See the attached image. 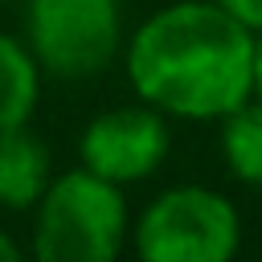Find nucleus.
<instances>
[{"label": "nucleus", "instance_id": "1", "mask_svg": "<svg viewBox=\"0 0 262 262\" xmlns=\"http://www.w3.org/2000/svg\"><path fill=\"white\" fill-rule=\"evenodd\" d=\"M139 102L168 119L221 123L254 98V33L217 0H180L151 12L123 45Z\"/></svg>", "mask_w": 262, "mask_h": 262}, {"label": "nucleus", "instance_id": "2", "mask_svg": "<svg viewBox=\"0 0 262 262\" xmlns=\"http://www.w3.org/2000/svg\"><path fill=\"white\" fill-rule=\"evenodd\" d=\"M33 209V254L41 262H111L131 237L123 184L102 180L90 168L53 176Z\"/></svg>", "mask_w": 262, "mask_h": 262}, {"label": "nucleus", "instance_id": "3", "mask_svg": "<svg viewBox=\"0 0 262 262\" xmlns=\"http://www.w3.org/2000/svg\"><path fill=\"white\" fill-rule=\"evenodd\" d=\"M131 242L143 262H229L242 246V217L217 188L176 184L147 201Z\"/></svg>", "mask_w": 262, "mask_h": 262}, {"label": "nucleus", "instance_id": "4", "mask_svg": "<svg viewBox=\"0 0 262 262\" xmlns=\"http://www.w3.org/2000/svg\"><path fill=\"white\" fill-rule=\"evenodd\" d=\"M25 45L53 78H94L123 49L119 0H25Z\"/></svg>", "mask_w": 262, "mask_h": 262}, {"label": "nucleus", "instance_id": "5", "mask_svg": "<svg viewBox=\"0 0 262 262\" xmlns=\"http://www.w3.org/2000/svg\"><path fill=\"white\" fill-rule=\"evenodd\" d=\"M172 147L168 135V115L147 106V102H131V106H111L102 115H94L78 139V156L82 168L98 172L102 180L115 184H135L147 180L164 156Z\"/></svg>", "mask_w": 262, "mask_h": 262}, {"label": "nucleus", "instance_id": "6", "mask_svg": "<svg viewBox=\"0 0 262 262\" xmlns=\"http://www.w3.org/2000/svg\"><path fill=\"white\" fill-rule=\"evenodd\" d=\"M49 180V147L29 131V123L0 127V209H33Z\"/></svg>", "mask_w": 262, "mask_h": 262}, {"label": "nucleus", "instance_id": "7", "mask_svg": "<svg viewBox=\"0 0 262 262\" xmlns=\"http://www.w3.org/2000/svg\"><path fill=\"white\" fill-rule=\"evenodd\" d=\"M41 98V66L33 49L0 33V127L29 123Z\"/></svg>", "mask_w": 262, "mask_h": 262}, {"label": "nucleus", "instance_id": "8", "mask_svg": "<svg viewBox=\"0 0 262 262\" xmlns=\"http://www.w3.org/2000/svg\"><path fill=\"white\" fill-rule=\"evenodd\" d=\"M221 156L233 180L262 188V102L246 98L221 119Z\"/></svg>", "mask_w": 262, "mask_h": 262}, {"label": "nucleus", "instance_id": "9", "mask_svg": "<svg viewBox=\"0 0 262 262\" xmlns=\"http://www.w3.org/2000/svg\"><path fill=\"white\" fill-rule=\"evenodd\" d=\"M233 20H242L250 33H262V0H217Z\"/></svg>", "mask_w": 262, "mask_h": 262}, {"label": "nucleus", "instance_id": "10", "mask_svg": "<svg viewBox=\"0 0 262 262\" xmlns=\"http://www.w3.org/2000/svg\"><path fill=\"white\" fill-rule=\"evenodd\" d=\"M254 98L262 102V33H254Z\"/></svg>", "mask_w": 262, "mask_h": 262}, {"label": "nucleus", "instance_id": "11", "mask_svg": "<svg viewBox=\"0 0 262 262\" xmlns=\"http://www.w3.org/2000/svg\"><path fill=\"white\" fill-rule=\"evenodd\" d=\"M16 258H20V246L0 229V262H16Z\"/></svg>", "mask_w": 262, "mask_h": 262}]
</instances>
